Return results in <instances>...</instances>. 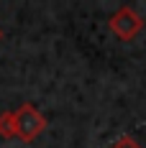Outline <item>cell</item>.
<instances>
[{
    "mask_svg": "<svg viewBox=\"0 0 146 148\" xmlns=\"http://www.w3.org/2000/svg\"><path fill=\"white\" fill-rule=\"evenodd\" d=\"M110 148H144V146H141L136 138H131V135H120V138H118Z\"/></svg>",
    "mask_w": 146,
    "mask_h": 148,
    "instance_id": "4",
    "label": "cell"
},
{
    "mask_svg": "<svg viewBox=\"0 0 146 148\" xmlns=\"http://www.w3.org/2000/svg\"><path fill=\"white\" fill-rule=\"evenodd\" d=\"M108 28H110V33L118 36L120 41H133V38L144 31V18L136 13L133 8L123 5V8H118L116 13L108 18Z\"/></svg>",
    "mask_w": 146,
    "mask_h": 148,
    "instance_id": "2",
    "label": "cell"
},
{
    "mask_svg": "<svg viewBox=\"0 0 146 148\" xmlns=\"http://www.w3.org/2000/svg\"><path fill=\"white\" fill-rule=\"evenodd\" d=\"M0 138L13 140L18 138V128H15V112L13 110H3L0 112Z\"/></svg>",
    "mask_w": 146,
    "mask_h": 148,
    "instance_id": "3",
    "label": "cell"
},
{
    "mask_svg": "<svg viewBox=\"0 0 146 148\" xmlns=\"http://www.w3.org/2000/svg\"><path fill=\"white\" fill-rule=\"evenodd\" d=\"M15 112V128H18V138L23 140V143H31V140H36L39 135L46 130V125H49V120H46L44 112H39L36 107L31 102H23Z\"/></svg>",
    "mask_w": 146,
    "mask_h": 148,
    "instance_id": "1",
    "label": "cell"
},
{
    "mask_svg": "<svg viewBox=\"0 0 146 148\" xmlns=\"http://www.w3.org/2000/svg\"><path fill=\"white\" fill-rule=\"evenodd\" d=\"M0 38H3V31H0Z\"/></svg>",
    "mask_w": 146,
    "mask_h": 148,
    "instance_id": "5",
    "label": "cell"
}]
</instances>
